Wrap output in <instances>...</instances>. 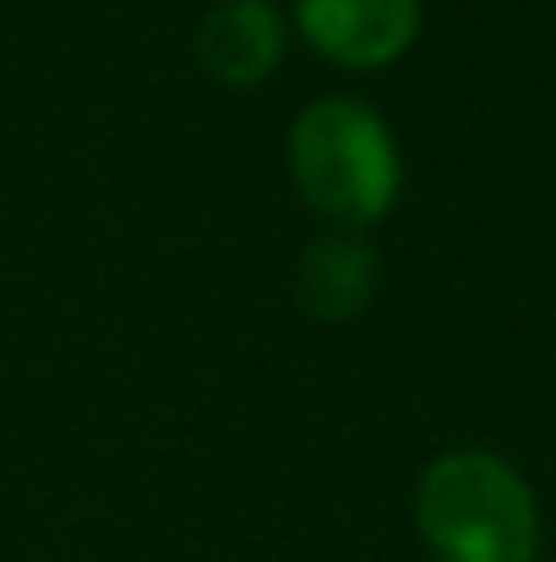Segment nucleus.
Masks as SVG:
<instances>
[{"label": "nucleus", "mask_w": 556, "mask_h": 562, "mask_svg": "<svg viewBox=\"0 0 556 562\" xmlns=\"http://www.w3.org/2000/svg\"><path fill=\"white\" fill-rule=\"evenodd\" d=\"M290 170L300 196L333 224H376L398 202V143L387 121L355 99H317L290 126Z\"/></svg>", "instance_id": "nucleus-2"}, {"label": "nucleus", "mask_w": 556, "mask_h": 562, "mask_svg": "<svg viewBox=\"0 0 556 562\" xmlns=\"http://www.w3.org/2000/svg\"><path fill=\"white\" fill-rule=\"evenodd\" d=\"M371 290H376V257H371V246L361 235L333 229V235H322V240L306 246L295 295H300V306L317 323H350V317H361Z\"/></svg>", "instance_id": "nucleus-5"}, {"label": "nucleus", "mask_w": 556, "mask_h": 562, "mask_svg": "<svg viewBox=\"0 0 556 562\" xmlns=\"http://www.w3.org/2000/svg\"><path fill=\"white\" fill-rule=\"evenodd\" d=\"M300 33L333 66H393L420 33V0H295Z\"/></svg>", "instance_id": "nucleus-3"}, {"label": "nucleus", "mask_w": 556, "mask_h": 562, "mask_svg": "<svg viewBox=\"0 0 556 562\" xmlns=\"http://www.w3.org/2000/svg\"><path fill=\"white\" fill-rule=\"evenodd\" d=\"M415 525L436 562H535L541 503L497 453H442L415 492Z\"/></svg>", "instance_id": "nucleus-1"}, {"label": "nucleus", "mask_w": 556, "mask_h": 562, "mask_svg": "<svg viewBox=\"0 0 556 562\" xmlns=\"http://www.w3.org/2000/svg\"><path fill=\"white\" fill-rule=\"evenodd\" d=\"M284 55V16L273 0H218L196 27V60L229 88L262 82Z\"/></svg>", "instance_id": "nucleus-4"}]
</instances>
